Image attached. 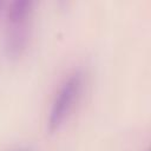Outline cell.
Masks as SVG:
<instances>
[{"instance_id":"cell-1","label":"cell","mask_w":151,"mask_h":151,"mask_svg":"<svg viewBox=\"0 0 151 151\" xmlns=\"http://www.w3.org/2000/svg\"><path fill=\"white\" fill-rule=\"evenodd\" d=\"M83 90V73L73 71L59 85L47 116V129L50 132L58 131L68 118Z\"/></svg>"},{"instance_id":"cell-2","label":"cell","mask_w":151,"mask_h":151,"mask_svg":"<svg viewBox=\"0 0 151 151\" xmlns=\"http://www.w3.org/2000/svg\"><path fill=\"white\" fill-rule=\"evenodd\" d=\"M31 18H6L2 44L8 59H18L25 52L31 34Z\"/></svg>"},{"instance_id":"cell-3","label":"cell","mask_w":151,"mask_h":151,"mask_svg":"<svg viewBox=\"0 0 151 151\" xmlns=\"http://www.w3.org/2000/svg\"><path fill=\"white\" fill-rule=\"evenodd\" d=\"M15 151H27V150H15Z\"/></svg>"},{"instance_id":"cell-4","label":"cell","mask_w":151,"mask_h":151,"mask_svg":"<svg viewBox=\"0 0 151 151\" xmlns=\"http://www.w3.org/2000/svg\"><path fill=\"white\" fill-rule=\"evenodd\" d=\"M0 5H1V4H0Z\"/></svg>"}]
</instances>
